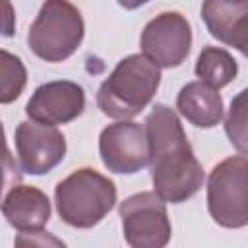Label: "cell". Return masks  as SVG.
<instances>
[{"label": "cell", "instance_id": "cell-1", "mask_svg": "<svg viewBox=\"0 0 248 248\" xmlns=\"http://www.w3.org/2000/svg\"><path fill=\"white\" fill-rule=\"evenodd\" d=\"M153 192L165 203L190 200L203 184V169L196 159L178 114L159 103L145 118Z\"/></svg>", "mask_w": 248, "mask_h": 248}, {"label": "cell", "instance_id": "cell-2", "mask_svg": "<svg viewBox=\"0 0 248 248\" xmlns=\"http://www.w3.org/2000/svg\"><path fill=\"white\" fill-rule=\"evenodd\" d=\"M161 83V70L143 54L124 56L97 91V107L116 120H130L140 114L155 97Z\"/></svg>", "mask_w": 248, "mask_h": 248}, {"label": "cell", "instance_id": "cell-3", "mask_svg": "<svg viewBox=\"0 0 248 248\" xmlns=\"http://www.w3.org/2000/svg\"><path fill=\"white\" fill-rule=\"evenodd\" d=\"M54 202L60 219L66 225L91 229L114 207L116 186L99 170L83 167L56 184Z\"/></svg>", "mask_w": 248, "mask_h": 248}, {"label": "cell", "instance_id": "cell-4", "mask_svg": "<svg viewBox=\"0 0 248 248\" xmlns=\"http://www.w3.org/2000/svg\"><path fill=\"white\" fill-rule=\"evenodd\" d=\"M85 33L79 10L66 0H48L41 6L27 33L29 48L46 62L70 58L81 45Z\"/></svg>", "mask_w": 248, "mask_h": 248}, {"label": "cell", "instance_id": "cell-5", "mask_svg": "<svg viewBox=\"0 0 248 248\" xmlns=\"http://www.w3.org/2000/svg\"><path fill=\"white\" fill-rule=\"evenodd\" d=\"M248 161L232 155L217 163L207 178V209L225 229H242L248 223Z\"/></svg>", "mask_w": 248, "mask_h": 248}, {"label": "cell", "instance_id": "cell-6", "mask_svg": "<svg viewBox=\"0 0 248 248\" xmlns=\"http://www.w3.org/2000/svg\"><path fill=\"white\" fill-rule=\"evenodd\" d=\"M122 232L130 248H165L170 240V221L165 202L155 192H138L118 207Z\"/></svg>", "mask_w": 248, "mask_h": 248}, {"label": "cell", "instance_id": "cell-7", "mask_svg": "<svg viewBox=\"0 0 248 248\" xmlns=\"http://www.w3.org/2000/svg\"><path fill=\"white\" fill-rule=\"evenodd\" d=\"M140 46L157 68H176L190 54L192 27L180 12H163L143 27Z\"/></svg>", "mask_w": 248, "mask_h": 248}, {"label": "cell", "instance_id": "cell-8", "mask_svg": "<svg viewBox=\"0 0 248 248\" xmlns=\"http://www.w3.org/2000/svg\"><path fill=\"white\" fill-rule=\"evenodd\" d=\"M99 155L110 172H140L149 165V145L143 126L132 120L108 124L99 136Z\"/></svg>", "mask_w": 248, "mask_h": 248}, {"label": "cell", "instance_id": "cell-9", "mask_svg": "<svg viewBox=\"0 0 248 248\" xmlns=\"http://www.w3.org/2000/svg\"><path fill=\"white\" fill-rule=\"evenodd\" d=\"M16 149L21 172L46 174L66 155V138L56 126L23 120L16 128Z\"/></svg>", "mask_w": 248, "mask_h": 248}, {"label": "cell", "instance_id": "cell-10", "mask_svg": "<svg viewBox=\"0 0 248 248\" xmlns=\"http://www.w3.org/2000/svg\"><path fill=\"white\" fill-rule=\"evenodd\" d=\"M85 108V91L76 81L56 79L35 89L25 105V114L31 122L45 126L68 124Z\"/></svg>", "mask_w": 248, "mask_h": 248}, {"label": "cell", "instance_id": "cell-11", "mask_svg": "<svg viewBox=\"0 0 248 248\" xmlns=\"http://www.w3.org/2000/svg\"><path fill=\"white\" fill-rule=\"evenodd\" d=\"M202 19L211 37L246 54L248 45V2L207 0L202 4Z\"/></svg>", "mask_w": 248, "mask_h": 248}, {"label": "cell", "instance_id": "cell-12", "mask_svg": "<svg viewBox=\"0 0 248 248\" xmlns=\"http://www.w3.org/2000/svg\"><path fill=\"white\" fill-rule=\"evenodd\" d=\"M6 221L17 231L43 229L50 219V202L46 194L35 186H16L2 203Z\"/></svg>", "mask_w": 248, "mask_h": 248}, {"label": "cell", "instance_id": "cell-13", "mask_svg": "<svg viewBox=\"0 0 248 248\" xmlns=\"http://www.w3.org/2000/svg\"><path fill=\"white\" fill-rule=\"evenodd\" d=\"M178 112L198 128H213L223 120V97L202 81L186 83L176 95Z\"/></svg>", "mask_w": 248, "mask_h": 248}, {"label": "cell", "instance_id": "cell-14", "mask_svg": "<svg viewBox=\"0 0 248 248\" xmlns=\"http://www.w3.org/2000/svg\"><path fill=\"white\" fill-rule=\"evenodd\" d=\"M194 72L200 78L198 81H202V83L209 85L211 89L219 91L221 87L229 85L236 78L238 66H236V60L231 56V52H227L225 48L205 46L198 54Z\"/></svg>", "mask_w": 248, "mask_h": 248}, {"label": "cell", "instance_id": "cell-15", "mask_svg": "<svg viewBox=\"0 0 248 248\" xmlns=\"http://www.w3.org/2000/svg\"><path fill=\"white\" fill-rule=\"evenodd\" d=\"M27 70L19 56L0 48V105L14 103L25 89Z\"/></svg>", "mask_w": 248, "mask_h": 248}, {"label": "cell", "instance_id": "cell-16", "mask_svg": "<svg viewBox=\"0 0 248 248\" xmlns=\"http://www.w3.org/2000/svg\"><path fill=\"white\" fill-rule=\"evenodd\" d=\"M246 89H242L231 103V110L225 120V132L231 143L240 151L246 153Z\"/></svg>", "mask_w": 248, "mask_h": 248}, {"label": "cell", "instance_id": "cell-17", "mask_svg": "<svg viewBox=\"0 0 248 248\" xmlns=\"http://www.w3.org/2000/svg\"><path fill=\"white\" fill-rule=\"evenodd\" d=\"M21 176H23V172L19 169V163L12 155L6 141H0V207L6 200V196L16 186L21 184Z\"/></svg>", "mask_w": 248, "mask_h": 248}, {"label": "cell", "instance_id": "cell-18", "mask_svg": "<svg viewBox=\"0 0 248 248\" xmlns=\"http://www.w3.org/2000/svg\"><path fill=\"white\" fill-rule=\"evenodd\" d=\"M14 248H68V246L56 234L45 229H35V231H19L14 238Z\"/></svg>", "mask_w": 248, "mask_h": 248}, {"label": "cell", "instance_id": "cell-19", "mask_svg": "<svg viewBox=\"0 0 248 248\" xmlns=\"http://www.w3.org/2000/svg\"><path fill=\"white\" fill-rule=\"evenodd\" d=\"M16 33V12L14 6L6 0H0V35L12 37Z\"/></svg>", "mask_w": 248, "mask_h": 248}, {"label": "cell", "instance_id": "cell-20", "mask_svg": "<svg viewBox=\"0 0 248 248\" xmlns=\"http://www.w3.org/2000/svg\"><path fill=\"white\" fill-rule=\"evenodd\" d=\"M0 141H6V134H4V126L0 122Z\"/></svg>", "mask_w": 248, "mask_h": 248}]
</instances>
